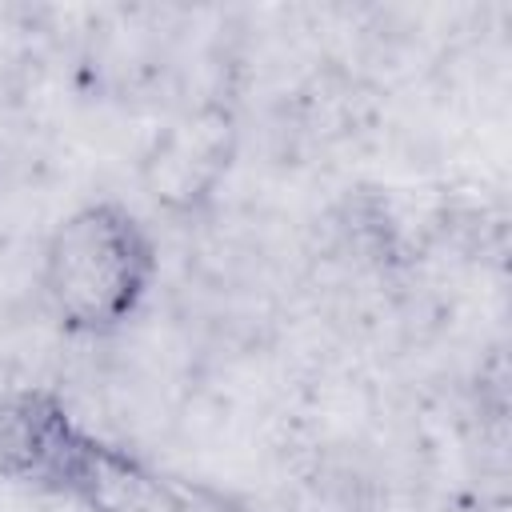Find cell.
Wrapping results in <instances>:
<instances>
[{"instance_id":"cell-1","label":"cell","mask_w":512,"mask_h":512,"mask_svg":"<svg viewBox=\"0 0 512 512\" xmlns=\"http://www.w3.org/2000/svg\"><path fill=\"white\" fill-rule=\"evenodd\" d=\"M0 480L80 512H184L160 472L84 424L52 384L0 396Z\"/></svg>"},{"instance_id":"cell-2","label":"cell","mask_w":512,"mask_h":512,"mask_svg":"<svg viewBox=\"0 0 512 512\" xmlns=\"http://www.w3.org/2000/svg\"><path fill=\"white\" fill-rule=\"evenodd\" d=\"M36 284L60 336L112 340L144 316L160 284V244L128 200L92 196L48 228Z\"/></svg>"}]
</instances>
